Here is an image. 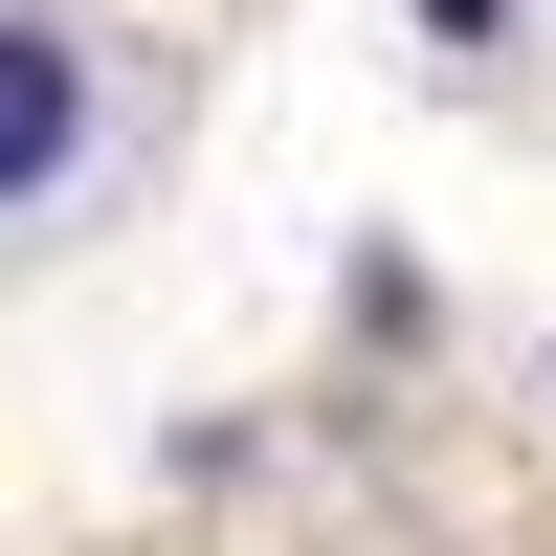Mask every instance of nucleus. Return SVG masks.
<instances>
[{
  "mask_svg": "<svg viewBox=\"0 0 556 556\" xmlns=\"http://www.w3.org/2000/svg\"><path fill=\"white\" fill-rule=\"evenodd\" d=\"M401 23H424V45H513V0H401Z\"/></svg>",
  "mask_w": 556,
  "mask_h": 556,
  "instance_id": "f03ea898",
  "label": "nucleus"
},
{
  "mask_svg": "<svg viewBox=\"0 0 556 556\" xmlns=\"http://www.w3.org/2000/svg\"><path fill=\"white\" fill-rule=\"evenodd\" d=\"M89 178H112V45L0 0V223H67Z\"/></svg>",
  "mask_w": 556,
  "mask_h": 556,
  "instance_id": "f257e3e1",
  "label": "nucleus"
}]
</instances>
